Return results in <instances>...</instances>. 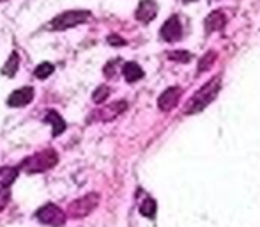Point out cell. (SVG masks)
I'll use <instances>...</instances> for the list:
<instances>
[{
  "mask_svg": "<svg viewBox=\"0 0 260 227\" xmlns=\"http://www.w3.org/2000/svg\"><path fill=\"white\" fill-rule=\"evenodd\" d=\"M9 201H11V190L0 186V211L6 210L7 204H9Z\"/></svg>",
  "mask_w": 260,
  "mask_h": 227,
  "instance_id": "obj_22",
  "label": "cell"
},
{
  "mask_svg": "<svg viewBox=\"0 0 260 227\" xmlns=\"http://www.w3.org/2000/svg\"><path fill=\"white\" fill-rule=\"evenodd\" d=\"M18 68H20V55H18L16 52H13L7 59V62L2 66V69H0V73L6 76H14L18 71Z\"/></svg>",
  "mask_w": 260,
  "mask_h": 227,
  "instance_id": "obj_15",
  "label": "cell"
},
{
  "mask_svg": "<svg viewBox=\"0 0 260 227\" xmlns=\"http://www.w3.org/2000/svg\"><path fill=\"white\" fill-rule=\"evenodd\" d=\"M32 100H34V89L32 87H21V89L11 93V96L7 98V105L13 108H21L30 105Z\"/></svg>",
  "mask_w": 260,
  "mask_h": 227,
  "instance_id": "obj_8",
  "label": "cell"
},
{
  "mask_svg": "<svg viewBox=\"0 0 260 227\" xmlns=\"http://www.w3.org/2000/svg\"><path fill=\"white\" fill-rule=\"evenodd\" d=\"M119 64H120V61H119V59H115V61H110L108 64L105 66L103 71H105L106 78H113V76L117 75V66H119Z\"/></svg>",
  "mask_w": 260,
  "mask_h": 227,
  "instance_id": "obj_21",
  "label": "cell"
},
{
  "mask_svg": "<svg viewBox=\"0 0 260 227\" xmlns=\"http://www.w3.org/2000/svg\"><path fill=\"white\" fill-rule=\"evenodd\" d=\"M182 91L181 87H168L157 98V107H159L161 112H170L175 105L179 103V98H181Z\"/></svg>",
  "mask_w": 260,
  "mask_h": 227,
  "instance_id": "obj_6",
  "label": "cell"
},
{
  "mask_svg": "<svg viewBox=\"0 0 260 227\" xmlns=\"http://www.w3.org/2000/svg\"><path fill=\"white\" fill-rule=\"evenodd\" d=\"M90 18L89 11H66V13L55 16L52 21H50L48 29L50 31H68V29H73L76 25L85 23Z\"/></svg>",
  "mask_w": 260,
  "mask_h": 227,
  "instance_id": "obj_4",
  "label": "cell"
},
{
  "mask_svg": "<svg viewBox=\"0 0 260 227\" xmlns=\"http://www.w3.org/2000/svg\"><path fill=\"white\" fill-rule=\"evenodd\" d=\"M0 2H4V0H0Z\"/></svg>",
  "mask_w": 260,
  "mask_h": 227,
  "instance_id": "obj_25",
  "label": "cell"
},
{
  "mask_svg": "<svg viewBox=\"0 0 260 227\" xmlns=\"http://www.w3.org/2000/svg\"><path fill=\"white\" fill-rule=\"evenodd\" d=\"M122 75L126 78V82L133 83V82H138V80L144 76V69L137 64V62H126L122 68Z\"/></svg>",
  "mask_w": 260,
  "mask_h": 227,
  "instance_id": "obj_13",
  "label": "cell"
},
{
  "mask_svg": "<svg viewBox=\"0 0 260 227\" xmlns=\"http://www.w3.org/2000/svg\"><path fill=\"white\" fill-rule=\"evenodd\" d=\"M156 14H157V4L154 0H142V2L138 4L135 16H137V20L142 21V23H149V21L154 20Z\"/></svg>",
  "mask_w": 260,
  "mask_h": 227,
  "instance_id": "obj_9",
  "label": "cell"
},
{
  "mask_svg": "<svg viewBox=\"0 0 260 227\" xmlns=\"http://www.w3.org/2000/svg\"><path fill=\"white\" fill-rule=\"evenodd\" d=\"M18 172H20L18 167H0V186L11 188V185L16 181Z\"/></svg>",
  "mask_w": 260,
  "mask_h": 227,
  "instance_id": "obj_14",
  "label": "cell"
},
{
  "mask_svg": "<svg viewBox=\"0 0 260 227\" xmlns=\"http://www.w3.org/2000/svg\"><path fill=\"white\" fill-rule=\"evenodd\" d=\"M182 36V27H181V21H179V16H170L167 21L163 23L161 27V38L168 43H174L177 39H181Z\"/></svg>",
  "mask_w": 260,
  "mask_h": 227,
  "instance_id": "obj_7",
  "label": "cell"
},
{
  "mask_svg": "<svg viewBox=\"0 0 260 227\" xmlns=\"http://www.w3.org/2000/svg\"><path fill=\"white\" fill-rule=\"evenodd\" d=\"M100 204V193L96 192H90L83 197H78L75 199L71 204L68 206V217L69 218H75V220H80V218H85L87 215H90L94 210L98 208Z\"/></svg>",
  "mask_w": 260,
  "mask_h": 227,
  "instance_id": "obj_3",
  "label": "cell"
},
{
  "mask_svg": "<svg viewBox=\"0 0 260 227\" xmlns=\"http://www.w3.org/2000/svg\"><path fill=\"white\" fill-rule=\"evenodd\" d=\"M214 61H216V53H214V52H209V53H206V55H204L202 59H200V64H199V73L206 71V68H209V66H211Z\"/></svg>",
  "mask_w": 260,
  "mask_h": 227,
  "instance_id": "obj_20",
  "label": "cell"
},
{
  "mask_svg": "<svg viewBox=\"0 0 260 227\" xmlns=\"http://www.w3.org/2000/svg\"><path fill=\"white\" fill-rule=\"evenodd\" d=\"M226 23V18L221 11H214L206 18V31L207 32H214V31H221Z\"/></svg>",
  "mask_w": 260,
  "mask_h": 227,
  "instance_id": "obj_12",
  "label": "cell"
},
{
  "mask_svg": "<svg viewBox=\"0 0 260 227\" xmlns=\"http://www.w3.org/2000/svg\"><path fill=\"white\" fill-rule=\"evenodd\" d=\"M45 123H50V124L53 126V130H52V135H53V137H58V135H62V133L66 131V121L62 119L60 114L55 112V110L46 112Z\"/></svg>",
  "mask_w": 260,
  "mask_h": 227,
  "instance_id": "obj_11",
  "label": "cell"
},
{
  "mask_svg": "<svg viewBox=\"0 0 260 227\" xmlns=\"http://www.w3.org/2000/svg\"><path fill=\"white\" fill-rule=\"evenodd\" d=\"M53 71H55V68L52 62H41V64L34 69V75H36V78L45 80V78H48V76H52Z\"/></svg>",
  "mask_w": 260,
  "mask_h": 227,
  "instance_id": "obj_16",
  "label": "cell"
},
{
  "mask_svg": "<svg viewBox=\"0 0 260 227\" xmlns=\"http://www.w3.org/2000/svg\"><path fill=\"white\" fill-rule=\"evenodd\" d=\"M36 218L39 224L50 225V227H62L68 220V215L57 206V204H45L36 211Z\"/></svg>",
  "mask_w": 260,
  "mask_h": 227,
  "instance_id": "obj_5",
  "label": "cell"
},
{
  "mask_svg": "<svg viewBox=\"0 0 260 227\" xmlns=\"http://www.w3.org/2000/svg\"><path fill=\"white\" fill-rule=\"evenodd\" d=\"M126 108H127L126 101H117V103L108 105V107L101 108L100 112H94V114H98V119H101V121H112V119H115L119 114H122Z\"/></svg>",
  "mask_w": 260,
  "mask_h": 227,
  "instance_id": "obj_10",
  "label": "cell"
},
{
  "mask_svg": "<svg viewBox=\"0 0 260 227\" xmlns=\"http://www.w3.org/2000/svg\"><path fill=\"white\" fill-rule=\"evenodd\" d=\"M219 89H221V78H219V76H214L212 80H209L199 93L193 94L191 100H189L188 105H186V114H188V116H193V114L202 112L209 103H212V101L216 100Z\"/></svg>",
  "mask_w": 260,
  "mask_h": 227,
  "instance_id": "obj_1",
  "label": "cell"
},
{
  "mask_svg": "<svg viewBox=\"0 0 260 227\" xmlns=\"http://www.w3.org/2000/svg\"><path fill=\"white\" fill-rule=\"evenodd\" d=\"M106 41H108L112 46H124V45H126V41H124L122 38H119V36H115V34L108 36V39H106Z\"/></svg>",
  "mask_w": 260,
  "mask_h": 227,
  "instance_id": "obj_23",
  "label": "cell"
},
{
  "mask_svg": "<svg viewBox=\"0 0 260 227\" xmlns=\"http://www.w3.org/2000/svg\"><path fill=\"white\" fill-rule=\"evenodd\" d=\"M140 213L147 218H154L156 217V201L151 199V197L144 199V203H142V206H140Z\"/></svg>",
  "mask_w": 260,
  "mask_h": 227,
  "instance_id": "obj_17",
  "label": "cell"
},
{
  "mask_svg": "<svg viewBox=\"0 0 260 227\" xmlns=\"http://www.w3.org/2000/svg\"><path fill=\"white\" fill-rule=\"evenodd\" d=\"M57 163H58V153L55 149H45V151H39L36 155L25 158L18 169L25 171L27 174H39V172H46L53 169Z\"/></svg>",
  "mask_w": 260,
  "mask_h": 227,
  "instance_id": "obj_2",
  "label": "cell"
},
{
  "mask_svg": "<svg viewBox=\"0 0 260 227\" xmlns=\"http://www.w3.org/2000/svg\"><path fill=\"white\" fill-rule=\"evenodd\" d=\"M108 96H110V89H108L106 86H101V87H98V89L94 91L92 101H94V103H103V101H105Z\"/></svg>",
  "mask_w": 260,
  "mask_h": 227,
  "instance_id": "obj_19",
  "label": "cell"
},
{
  "mask_svg": "<svg viewBox=\"0 0 260 227\" xmlns=\"http://www.w3.org/2000/svg\"><path fill=\"white\" fill-rule=\"evenodd\" d=\"M168 59H170V61L182 62V64H186V62L191 61V53L184 52V50H174V52H168Z\"/></svg>",
  "mask_w": 260,
  "mask_h": 227,
  "instance_id": "obj_18",
  "label": "cell"
},
{
  "mask_svg": "<svg viewBox=\"0 0 260 227\" xmlns=\"http://www.w3.org/2000/svg\"><path fill=\"white\" fill-rule=\"evenodd\" d=\"M184 4H188V2H195V0H182Z\"/></svg>",
  "mask_w": 260,
  "mask_h": 227,
  "instance_id": "obj_24",
  "label": "cell"
}]
</instances>
